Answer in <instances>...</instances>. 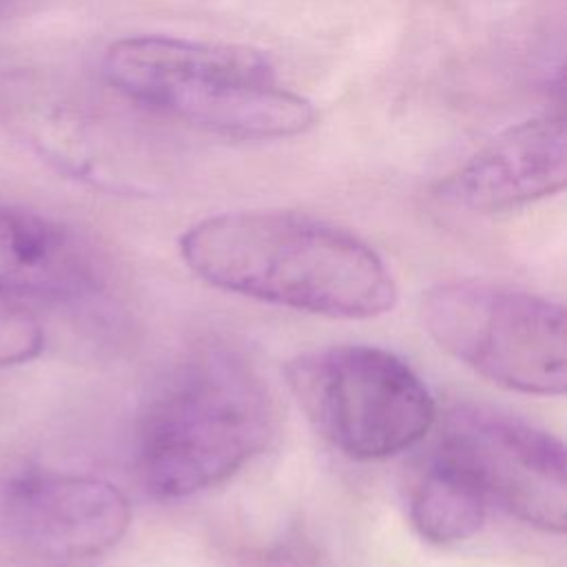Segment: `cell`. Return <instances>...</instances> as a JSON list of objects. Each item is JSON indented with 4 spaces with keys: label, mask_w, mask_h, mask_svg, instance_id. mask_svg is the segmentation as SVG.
I'll return each mask as SVG.
<instances>
[{
    "label": "cell",
    "mask_w": 567,
    "mask_h": 567,
    "mask_svg": "<svg viewBox=\"0 0 567 567\" xmlns=\"http://www.w3.org/2000/svg\"><path fill=\"white\" fill-rule=\"evenodd\" d=\"M286 379L312 427L357 461L394 456L436 421V403L421 377L377 346L303 352L286 365Z\"/></svg>",
    "instance_id": "4"
},
{
    "label": "cell",
    "mask_w": 567,
    "mask_h": 567,
    "mask_svg": "<svg viewBox=\"0 0 567 567\" xmlns=\"http://www.w3.org/2000/svg\"><path fill=\"white\" fill-rule=\"evenodd\" d=\"M0 509L16 540L55 563L102 556L131 523L128 498L113 483L42 467L11 474L0 489Z\"/></svg>",
    "instance_id": "7"
},
{
    "label": "cell",
    "mask_w": 567,
    "mask_h": 567,
    "mask_svg": "<svg viewBox=\"0 0 567 567\" xmlns=\"http://www.w3.org/2000/svg\"><path fill=\"white\" fill-rule=\"evenodd\" d=\"M567 153L560 113L507 126L434 188L436 197L470 213H498L565 188Z\"/></svg>",
    "instance_id": "8"
},
{
    "label": "cell",
    "mask_w": 567,
    "mask_h": 567,
    "mask_svg": "<svg viewBox=\"0 0 567 567\" xmlns=\"http://www.w3.org/2000/svg\"><path fill=\"white\" fill-rule=\"evenodd\" d=\"M487 505L476 481L434 450L410 489L408 514L425 540L450 545L472 538L483 527Z\"/></svg>",
    "instance_id": "10"
},
{
    "label": "cell",
    "mask_w": 567,
    "mask_h": 567,
    "mask_svg": "<svg viewBox=\"0 0 567 567\" xmlns=\"http://www.w3.org/2000/svg\"><path fill=\"white\" fill-rule=\"evenodd\" d=\"M44 348L40 321L16 299L0 295V368L33 361Z\"/></svg>",
    "instance_id": "11"
},
{
    "label": "cell",
    "mask_w": 567,
    "mask_h": 567,
    "mask_svg": "<svg viewBox=\"0 0 567 567\" xmlns=\"http://www.w3.org/2000/svg\"><path fill=\"white\" fill-rule=\"evenodd\" d=\"M186 266L206 284L332 319H370L396 303V284L361 237L286 210H233L179 237Z\"/></svg>",
    "instance_id": "1"
},
{
    "label": "cell",
    "mask_w": 567,
    "mask_h": 567,
    "mask_svg": "<svg viewBox=\"0 0 567 567\" xmlns=\"http://www.w3.org/2000/svg\"><path fill=\"white\" fill-rule=\"evenodd\" d=\"M436 450L461 465L485 498L545 532L567 523L565 447L520 419L458 405L445 421Z\"/></svg>",
    "instance_id": "6"
},
{
    "label": "cell",
    "mask_w": 567,
    "mask_h": 567,
    "mask_svg": "<svg viewBox=\"0 0 567 567\" xmlns=\"http://www.w3.org/2000/svg\"><path fill=\"white\" fill-rule=\"evenodd\" d=\"M100 73L126 102L224 137L281 140L317 122L315 104L241 44L128 35L109 44Z\"/></svg>",
    "instance_id": "2"
},
{
    "label": "cell",
    "mask_w": 567,
    "mask_h": 567,
    "mask_svg": "<svg viewBox=\"0 0 567 567\" xmlns=\"http://www.w3.org/2000/svg\"><path fill=\"white\" fill-rule=\"evenodd\" d=\"M49 0H0V24L11 22L22 16H31L40 7H44Z\"/></svg>",
    "instance_id": "12"
},
{
    "label": "cell",
    "mask_w": 567,
    "mask_h": 567,
    "mask_svg": "<svg viewBox=\"0 0 567 567\" xmlns=\"http://www.w3.org/2000/svg\"><path fill=\"white\" fill-rule=\"evenodd\" d=\"M91 244L47 215L0 204V295L82 299L102 288Z\"/></svg>",
    "instance_id": "9"
},
{
    "label": "cell",
    "mask_w": 567,
    "mask_h": 567,
    "mask_svg": "<svg viewBox=\"0 0 567 567\" xmlns=\"http://www.w3.org/2000/svg\"><path fill=\"white\" fill-rule=\"evenodd\" d=\"M441 350L507 390L560 396L567 385L563 306L487 284H441L421 301Z\"/></svg>",
    "instance_id": "5"
},
{
    "label": "cell",
    "mask_w": 567,
    "mask_h": 567,
    "mask_svg": "<svg viewBox=\"0 0 567 567\" xmlns=\"http://www.w3.org/2000/svg\"><path fill=\"white\" fill-rule=\"evenodd\" d=\"M272 434L261 379L233 352L197 350L146 399L135 434L137 474L157 498L215 487L259 454Z\"/></svg>",
    "instance_id": "3"
}]
</instances>
